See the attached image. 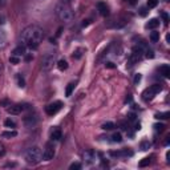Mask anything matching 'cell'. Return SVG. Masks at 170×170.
I'll list each match as a JSON object with an SVG mask.
<instances>
[{
  "mask_svg": "<svg viewBox=\"0 0 170 170\" xmlns=\"http://www.w3.org/2000/svg\"><path fill=\"white\" fill-rule=\"evenodd\" d=\"M5 23V17H4V15H0V24H4Z\"/></svg>",
  "mask_w": 170,
  "mask_h": 170,
  "instance_id": "obj_43",
  "label": "cell"
},
{
  "mask_svg": "<svg viewBox=\"0 0 170 170\" xmlns=\"http://www.w3.org/2000/svg\"><path fill=\"white\" fill-rule=\"evenodd\" d=\"M158 25H159V20L158 19H150L149 20V23H146L145 27H146L147 29H155Z\"/></svg>",
  "mask_w": 170,
  "mask_h": 170,
  "instance_id": "obj_16",
  "label": "cell"
},
{
  "mask_svg": "<svg viewBox=\"0 0 170 170\" xmlns=\"http://www.w3.org/2000/svg\"><path fill=\"white\" fill-rule=\"evenodd\" d=\"M7 4V0H0V8H3Z\"/></svg>",
  "mask_w": 170,
  "mask_h": 170,
  "instance_id": "obj_44",
  "label": "cell"
},
{
  "mask_svg": "<svg viewBox=\"0 0 170 170\" xmlns=\"http://www.w3.org/2000/svg\"><path fill=\"white\" fill-rule=\"evenodd\" d=\"M13 166H16V163H7L5 165V167H13Z\"/></svg>",
  "mask_w": 170,
  "mask_h": 170,
  "instance_id": "obj_48",
  "label": "cell"
},
{
  "mask_svg": "<svg viewBox=\"0 0 170 170\" xmlns=\"http://www.w3.org/2000/svg\"><path fill=\"white\" fill-rule=\"evenodd\" d=\"M84 53H85L84 48H77V49L73 52V58H74V60H80V58L84 56Z\"/></svg>",
  "mask_w": 170,
  "mask_h": 170,
  "instance_id": "obj_20",
  "label": "cell"
},
{
  "mask_svg": "<svg viewBox=\"0 0 170 170\" xmlns=\"http://www.w3.org/2000/svg\"><path fill=\"white\" fill-rule=\"evenodd\" d=\"M7 45V35L3 29H0V49H3Z\"/></svg>",
  "mask_w": 170,
  "mask_h": 170,
  "instance_id": "obj_18",
  "label": "cell"
},
{
  "mask_svg": "<svg viewBox=\"0 0 170 170\" xmlns=\"http://www.w3.org/2000/svg\"><path fill=\"white\" fill-rule=\"evenodd\" d=\"M102 129L104 130H112V129H114L116 127V125H114V122H112V121H108V122H105V124H102Z\"/></svg>",
  "mask_w": 170,
  "mask_h": 170,
  "instance_id": "obj_22",
  "label": "cell"
},
{
  "mask_svg": "<svg viewBox=\"0 0 170 170\" xmlns=\"http://www.w3.org/2000/svg\"><path fill=\"white\" fill-rule=\"evenodd\" d=\"M105 66H106V68H110V69H113V68H116V65H114V64H113L112 61L105 62Z\"/></svg>",
  "mask_w": 170,
  "mask_h": 170,
  "instance_id": "obj_40",
  "label": "cell"
},
{
  "mask_svg": "<svg viewBox=\"0 0 170 170\" xmlns=\"http://www.w3.org/2000/svg\"><path fill=\"white\" fill-rule=\"evenodd\" d=\"M61 130L60 129H53V130L50 131V139L52 141H58V139H61Z\"/></svg>",
  "mask_w": 170,
  "mask_h": 170,
  "instance_id": "obj_15",
  "label": "cell"
},
{
  "mask_svg": "<svg viewBox=\"0 0 170 170\" xmlns=\"http://www.w3.org/2000/svg\"><path fill=\"white\" fill-rule=\"evenodd\" d=\"M27 52H25V45L23 44H20L15 48V49L12 50V56H16V57H21V56H25Z\"/></svg>",
  "mask_w": 170,
  "mask_h": 170,
  "instance_id": "obj_12",
  "label": "cell"
},
{
  "mask_svg": "<svg viewBox=\"0 0 170 170\" xmlns=\"http://www.w3.org/2000/svg\"><path fill=\"white\" fill-rule=\"evenodd\" d=\"M16 135H17L16 130H7L1 133V137H4V138H12V137H16Z\"/></svg>",
  "mask_w": 170,
  "mask_h": 170,
  "instance_id": "obj_21",
  "label": "cell"
},
{
  "mask_svg": "<svg viewBox=\"0 0 170 170\" xmlns=\"http://www.w3.org/2000/svg\"><path fill=\"white\" fill-rule=\"evenodd\" d=\"M62 108V102L61 101H54V102H50L49 105L45 106V113L48 116H54L56 113H58Z\"/></svg>",
  "mask_w": 170,
  "mask_h": 170,
  "instance_id": "obj_6",
  "label": "cell"
},
{
  "mask_svg": "<svg viewBox=\"0 0 170 170\" xmlns=\"http://www.w3.org/2000/svg\"><path fill=\"white\" fill-rule=\"evenodd\" d=\"M161 17L163 19V23H165V24L169 23V15H167L165 11H161Z\"/></svg>",
  "mask_w": 170,
  "mask_h": 170,
  "instance_id": "obj_35",
  "label": "cell"
},
{
  "mask_svg": "<svg viewBox=\"0 0 170 170\" xmlns=\"http://www.w3.org/2000/svg\"><path fill=\"white\" fill-rule=\"evenodd\" d=\"M69 1H70V0H61V3H66V4L69 3Z\"/></svg>",
  "mask_w": 170,
  "mask_h": 170,
  "instance_id": "obj_53",
  "label": "cell"
},
{
  "mask_svg": "<svg viewBox=\"0 0 170 170\" xmlns=\"http://www.w3.org/2000/svg\"><path fill=\"white\" fill-rule=\"evenodd\" d=\"M56 16L58 17V20H61L62 23L69 24L74 20V13L72 11V8L69 7V4L66 3H60L56 5Z\"/></svg>",
  "mask_w": 170,
  "mask_h": 170,
  "instance_id": "obj_2",
  "label": "cell"
},
{
  "mask_svg": "<svg viewBox=\"0 0 170 170\" xmlns=\"http://www.w3.org/2000/svg\"><path fill=\"white\" fill-rule=\"evenodd\" d=\"M5 154V149H4V145L3 143H0V157H3Z\"/></svg>",
  "mask_w": 170,
  "mask_h": 170,
  "instance_id": "obj_41",
  "label": "cell"
},
{
  "mask_svg": "<svg viewBox=\"0 0 170 170\" xmlns=\"http://www.w3.org/2000/svg\"><path fill=\"white\" fill-rule=\"evenodd\" d=\"M24 159L29 165H36L42 159V153L39 146H31L28 147L24 153Z\"/></svg>",
  "mask_w": 170,
  "mask_h": 170,
  "instance_id": "obj_3",
  "label": "cell"
},
{
  "mask_svg": "<svg viewBox=\"0 0 170 170\" xmlns=\"http://www.w3.org/2000/svg\"><path fill=\"white\" fill-rule=\"evenodd\" d=\"M25 60H27V61H29V60H32V56H29V54H28V56H25Z\"/></svg>",
  "mask_w": 170,
  "mask_h": 170,
  "instance_id": "obj_51",
  "label": "cell"
},
{
  "mask_svg": "<svg viewBox=\"0 0 170 170\" xmlns=\"http://www.w3.org/2000/svg\"><path fill=\"white\" fill-rule=\"evenodd\" d=\"M162 90V86L159 84H154V85H150L149 88H146L145 90L142 92V100L143 101H150V100H153L157 94H158L159 92Z\"/></svg>",
  "mask_w": 170,
  "mask_h": 170,
  "instance_id": "obj_4",
  "label": "cell"
},
{
  "mask_svg": "<svg viewBox=\"0 0 170 170\" xmlns=\"http://www.w3.org/2000/svg\"><path fill=\"white\" fill-rule=\"evenodd\" d=\"M89 25V20H84L82 21V27H88Z\"/></svg>",
  "mask_w": 170,
  "mask_h": 170,
  "instance_id": "obj_45",
  "label": "cell"
},
{
  "mask_svg": "<svg viewBox=\"0 0 170 170\" xmlns=\"http://www.w3.org/2000/svg\"><path fill=\"white\" fill-rule=\"evenodd\" d=\"M54 64H56V53L50 52V53L45 54V56L42 57V61H41L42 72H49V70L53 68Z\"/></svg>",
  "mask_w": 170,
  "mask_h": 170,
  "instance_id": "obj_5",
  "label": "cell"
},
{
  "mask_svg": "<svg viewBox=\"0 0 170 170\" xmlns=\"http://www.w3.org/2000/svg\"><path fill=\"white\" fill-rule=\"evenodd\" d=\"M76 85H77V82H76V81H74V82H69V84H68V86H66V89H65V96L66 97L72 96V93H73L74 88H76Z\"/></svg>",
  "mask_w": 170,
  "mask_h": 170,
  "instance_id": "obj_17",
  "label": "cell"
},
{
  "mask_svg": "<svg viewBox=\"0 0 170 170\" xmlns=\"http://www.w3.org/2000/svg\"><path fill=\"white\" fill-rule=\"evenodd\" d=\"M54 154H56V149L52 143H46L45 145V149L42 151V159H45V161H50V159H53Z\"/></svg>",
  "mask_w": 170,
  "mask_h": 170,
  "instance_id": "obj_7",
  "label": "cell"
},
{
  "mask_svg": "<svg viewBox=\"0 0 170 170\" xmlns=\"http://www.w3.org/2000/svg\"><path fill=\"white\" fill-rule=\"evenodd\" d=\"M147 9H149L147 7H142V8H139V15L142 16V17H145V16H146L147 13H149V11H147Z\"/></svg>",
  "mask_w": 170,
  "mask_h": 170,
  "instance_id": "obj_34",
  "label": "cell"
},
{
  "mask_svg": "<svg viewBox=\"0 0 170 170\" xmlns=\"http://www.w3.org/2000/svg\"><path fill=\"white\" fill-rule=\"evenodd\" d=\"M16 78H17V84H19L20 88H24V86H25V80H24L23 76L20 73H17L16 74Z\"/></svg>",
  "mask_w": 170,
  "mask_h": 170,
  "instance_id": "obj_27",
  "label": "cell"
},
{
  "mask_svg": "<svg viewBox=\"0 0 170 170\" xmlns=\"http://www.w3.org/2000/svg\"><path fill=\"white\" fill-rule=\"evenodd\" d=\"M127 120H129V121H131V122H134V121L137 120V114H135L134 112L127 113Z\"/></svg>",
  "mask_w": 170,
  "mask_h": 170,
  "instance_id": "obj_32",
  "label": "cell"
},
{
  "mask_svg": "<svg viewBox=\"0 0 170 170\" xmlns=\"http://www.w3.org/2000/svg\"><path fill=\"white\" fill-rule=\"evenodd\" d=\"M24 109H25V106L21 104H15V105H9V106H7V112L9 113V114H20V113L23 112Z\"/></svg>",
  "mask_w": 170,
  "mask_h": 170,
  "instance_id": "obj_11",
  "label": "cell"
},
{
  "mask_svg": "<svg viewBox=\"0 0 170 170\" xmlns=\"http://www.w3.org/2000/svg\"><path fill=\"white\" fill-rule=\"evenodd\" d=\"M122 141V135H121V133H113L112 135V142H121Z\"/></svg>",
  "mask_w": 170,
  "mask_h": 170,
  "instance_id": "obj_28",
  "label": "cell"
},
{
  "mask_svg": "<svg viewBox=\"0 0 170 170\" xmlns=\"http://www.w3.org/2000/svg\"><path fill=\"white\" fill-rule=\"evenodd\" d=\"M61 31H62V28H58V31H57V33H56V37H58V36L61 35Z\"/></svg>",
  "mask_w": 170,
  "mask_h": 170,
  "instance_id": "obj_47",
  "label": "cell"
},
{
  "mask_svg": "<svg viewBox=\"0 0 170 170\" xmlns=\"http://www.w3.org/2000/svg\"><path fill=\"white\" fill-rule=\"evenodd\" d=\"M69 169L70 170H80V169H81V163H77V162L72 163V165L69 166Z\"/></svg>",
  "mask_w": 170,
  "mask_h": 170,
  "instance_id": "obj_36",
  "label": "cell"
},
{
  "mask_svg": "<svg viewBox=\"0 0 170 170\" xmlns=\"http://www.w3.org/2000/svg\"><path fill=\"white\" fill-rule=\"evenodd\" d=\"M0 106H9V101L8 100H0Z\"/></svg>",
  "mask_w": 170,
  "mask_h": 170,
  "instance_id": "obj_39",
  "label": "cell"
},
{
  "mask_svg": "<svg viewBox=\"0 0 170 170\" xmlns=\"http://www.w3.org/2000/svg\"><path fill=\"white\" fill-rule=\"evenodd\" d=\"M153 127H154L155 131H162L163 129H165V125L163 124H154L153 125Z\"/></svg>",
  "mask_w": 170,
  "mask_h": 170,
  "instance_id": "obj_33",
  "label": "cell"
},
{
  "mask_svg": "<svg viewBox=\"0 0 170 170\" xmlns=\"http://www.w3.org/2000/svg\"><path fill=\"white\" fill-rule=\"evenodd\" d=\"M110 155H113V157H131L133 151L129 150V149H124V150L120 151H110Z\"/></svg>",
  "mask_w": 170,
  "mask_h": 170,
  "instance_id": "obj_13",
  "label": "cell"
},
{
  "mask_svg": "<svg viewBox=\"0 0 170 170\" xmlns=\"http://www.w3.org/2000/svg\"><path fill=\"white\" fill-rule=\"evenodd\" d=\"M126 1H129V4H131V5L137 3V0H126Z\"/></svg>",
  "mask_w": 170,
  "mask_h": 170,
  "instance_id": "obj_49",
  "label": "cell"
},
{
  "mask_svg": "<svg viewBox=\"0 0 170 170\" xmlns=\"http://www.w3.org/2000/svg\"><path fill=\"white\" fill-rule=\"evenodd\" d=\"M149 163H150V158H149V157H146V158H143V159H141V161H139L138 166L139 167H145V166H147Z\"/></svg>",
  "mask_w": 170,
  "mask_h": 170,
  "instance_id": "obj_30",
  "label": "cell"
},
{
  "mask_svg": "<svg viewBox=\"0 0 170 170\" xmlns=\"http://www.w3.org/2000/svg\"><path fill=\"white\" fill-rule=\"evenodd\" d=\"M23 122L27 127H35L37 125V122H39V118H37L36 114H28V116L24 117Z\"/></svg>",
  "mask_w": 170,
  "mask_h": 170,
  "instance_id": "obj_8",
  "label": "cell"
},
{
  "mask_svg": "<svg viewBox=\"0 0 170 170\" xmlns=\"http://www.w3.org/2000/svg\"><path fill=\"white\" fill-rule=\"evenodd\" d=\"M9 62H12V64H19V62H20V57L11 56V57H9Z\"/></svg>",
  "mask_w": 170,
  "mask_h": 170,
  "instance_id": "obj_37",
  "label": "cell"
},
{
  "mask_svg": "<svg viewBox=\"0 0 170 170\" xmlns=\"http://www.w3.org/2000/svg\"><path fill=\"white\" fill-rule=\"evenodd\" d=\"M97 11H98V13H100L101 16H104V17L109 16V13H110L108 4L104 3V1H98V3H97Z\"/></svg>",
  "mask_w": 170,
  "mask_h": 170,
  "instance_id": "obj_10",
  "label": "cell"
},
{
  "mask_svg": "<svg viewBox=\"0 0 170 170\" xmlns=\"http://www.w3.org/2000/svg\"><path fill=\"white\" fill-rule=\"evenodd\" d=\"M158 70L165 78H170V66L169 65H166V64H165V65H161L158 68Z\"/></svg>",
  "mask_w": 170,
  "mask_h": 170,
  "instance_id": "obj_14",
  "label": "cell"
},
{
  "mask_svg": "<svg viewBox=\"0 0 170 170\" xmlns=\"http://www.w3.org/2000/svg\"><path fill=\"white\" fill-rule=\"evenodd\" d=\"M151 146V143L147 141V139H145V141H142V142L139 143V147H141V150H149Z\"/></svg>",
  "mask_w": 170,
  "mask_h": 170,
  "instance_id": "obj_24",
  "label": "cell"
},
{
  "mask_svg": "<svg viewBox=\"0 0 170 170\" xmlns=\"http://www.w3.org/2000/svg\"><path fill=\"white\" fill-rule=\"evenodd\" d=\"M166 41H167V42H169V44H170V36H169V35L166 36Z\"/></svg>",
  "mask_w": 170,
  "mask_h": 170,
  "instance_id": "obj_52",
  "label": "cell"
},
{
  "mask_svg": "<svg viewBox=\"0 0 170 170\" xmlns=\"http://www.w3.org/2000/svg\"><path fill=\"white\" fill-rule=\"evenodd\" d=\"M170 116L169 112H163V113H155L154 117L157 118V120H166L167 117Z\"/></svg>",
  "mask_w": 170,
  "mask_h": 170,
  "instance_id": "obj_23",
  "label": "cell"
},
{
  "mask_svg": "<svg viewBox=\"0 0 170 170\" xmlns=\"http://www.w3.org/2000/svg\"><path fill=\"white\" fill-rule=\"evenodd\" d=\"M134 129H135V130H139V129H141V124H139V122H138V124H135Z\"/></svg>",
  "mask_w": 170,
  "mask_h": 170,
  "instance_id": "obj_46",
  "label": "cell"
},
{
  "mask_svg": "<svg viewBox=\"0 0 170 170\" xmlns=\"http://www.w3.org/2000/svg\"><path fill=\"white\" fill-rule=\"evenodd\" d=\"M143 53H145V57H146V58H154V52H153V49H150L149 46L145 48Z\"/></svg>",
  "mask_w": 170,
  "mask_h": 170,
  "instance_id": "obj_25",
  "label": "cell"
},
{
  "mask_svg": "<svg viewBox=\"0 0 170 170\" xmlns=\"http://www.w3.org/2000/svg\"><path fill=\"white\" fill-rule=\"evenodd\" d=\"M120 126H121V129H122V130H127V126H126V124H125V122H122V121H121V122H120Z\"/></svg>",
  "mask_w": 170,
  "mask_h": 170,
  "instance_id": "obj_42",
  "label": "cell"
},
{
  "mask_svg": "<svg viewBox=\"0 0 170 170\" xmlns=\"http://www.w3.org/2000/svg\"><path fill=\"white\" fill-rule=\"evenodd\" d=\"M141 78H142L141 73H135V76H134V84H138V82L141 81Z\"/></svg>",
  "mask_w": 170,
  "mask_h": 170,
  "instance_id": "obj_38",
  "label": "cell"
},
{
  "mask_svg": "<svg viewBox=\"0 0 170 170\" xmlns=\"http://www.w3.org/2000/svg\"><path fill=\"white\" fill-rule=\"evenodd\" d=\"M44 37V32L39 25H28L24 28L20 35V42L28 46L29 49H37Z\"/></svg>",
  "mask_w": 170,
  "mask_h": 170,
  "instance_id": "obj_1",
  "label": "cell"
},
{
  "mask_svg": "<svg viewBox=\"0 0 170 170\" xmlns=\"http://www.w3.org/2000/svg\"><path fill=\"white\" fill-rule=\"evenodd\" d=\"M159 40V32H157V31H153L150 33V41L151 42H157Z\"/></svg>",
  "mask_w": 170,
  "mask_h": 170,
  "instance_id": "obj_26",
  "label": "cell"
},
{
  "mask_svg": "<svg viewBox=\"0 0 170 170\" xmlns=\"http://www.w3.org/2000/svg\"><path fill=\"white\" fill-rule=\"evenodd\" d=\"M170 142V137H166V141H165V145H169Z\"/></svg>",
  "mask_w": 170,
  "mask_h": 170,
  "instance_id": "obj_50",
  "label": "cell"
},
{
  "mask_svg": "<svg viewBox=\"0 0 170 170\" xmlns=\"http://www.w3.org/2000/svg\"><path fill=\"white\" fill-rule=\"evenodd\" d=\"M68 61H66V60H64V58H61V60H58L57 61V68L60 70H61V72H64V70H66L68 69Z\"/></svg>",
  "mask_w": 170,
  "mask_h": 170,
  "instance_id": "obj_19",
  "label": "cell"
},
{
  "mask_svg": "<svg viewBox=\"0 0 170 170\" xmlns=\"http://www.w3.org/2000/svg\"><path fill=\"white\" fill-rule=\"evenodd\" d=\"M4 126L5 127H9V129H13V127H16V122L13 120H5V122H4Z\"/></svg>",
  "mask_w": 170,
  "mask_h": 170,
  "instance_id": "obj_29",
  "label": "cell"
},
{
  "mask_svg": "<svg viewBox=\"0 0 170 170\" xmlns=\"http://www.w3.org/2000/svg\"><path fill=\"white\" fill-rule=\"evenodd\" d=\"M97 159V153L94 150H88L84 153V161L89 165H92V163L96 162Z\"/></svg>",
  "mask_w": 170,
  "mask_h": 170,
  "instance_id": "obj_9",
  "label": "cell"
},
{
  "mask_svg": "<svg viewBox=\"0 0 170 170\" xmlns=\"http://www.w3.org/2000/svg\"><path fill=\"white\" fill-rule=\"evenodd\" d=\"M158 1L159 0H149L147 1V8H155L158 5Z\"/></svg>",
  "mask_w": 170,
  "mask_h": 170,
  "instance_id": "obj_31",
  "label": "cell"
}]
</instances>
